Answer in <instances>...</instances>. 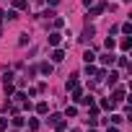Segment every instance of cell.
<instances>
[{
  "label": "cell",
  "instance_id": "cell-7",
  "mask_svg": "<svg viewBox=\"0 0 132 132\" xmlns=\"http://www.w3.org/2000/svg\"><path fill=\"white\" fill-rule=\"evenodd\" d=\"M122 96H124V88H119V91L114 93V101H122Z\"/></svg>",
  "mask_w": 132,
  "mask_h": 132
},
{
  "label": "cell",
  "instance_id": "cell-4",
  "mask_svg": "<svg viewBox=\"0 0 132 132\" xmlns=\"http://www.w3.org/2000/svg\"><path fill=\"white\" fill-rule=\"evenodd\" d=\"M49 44H60V34H49Z\"/></svg>",
  "mask_w": 132,
  "mask_h": 132
},
{
  "label": "cell",
  "instance_id": "cell-2",
  "mask_svg": "<svg viewBox=\"0 0 132 132\" xmlns=\"http://www.w3.org/2000/svg\"><path fill=\"white\" fill-rule=\"evenodd\" d=\"M101 62H104V65H114V54H109V52H106V54L101 57Z\"/></svg>",
  "mask_w": 132,
  "mask_h": 132
},
{
  "label": "cell",
  "instance_id": "cell-5",
  "mask_svg": "<svg viewBox=\"0 0 132 132\" xmlns=\"http://www.w3.org/2000/svg\"><path fill=\"white\" fill-rule=\"evenodd\" d=\"M13 8H26V0H13Z\"/></svg>",
  "mask_w": 132,
  "mask_h": 132
},
{
  "label": "cell",
  "instance_id": "cell-9",
  "mask_svg": "<svg viewBox=\"0 0 132 132\" xmlns=\"http://www.w3.org/2000/svg\"><path fill=\"white\" fill-rule=\"evenodd\" d=\"M91 3H93V0H86V5H91Z\"/></svg>",
  "mask_w": 132,
  "mask_h": 132
},
{
  "label": "cell",
  "instance_id": "cell-3",
  "mask_svg": "<svg viewBox=\"0 0 132 132\" xmlns=\"http://www.w3.org/2000/svg\"><path fill=\"white\" fill-rule=\"evenodd\" d=\"M83 60H86V62H88V65H91V62H93V60H96V54H93V52H91V49H88V52H86V54H83Z\"/></svg>",
  "mask_w": 132,
  "mask_h": 132
},
{
  "label": "cell",
  "instance_id": "cell-1",
  "mask_svg": "<svg viewBox=\"0 0 132 132\" xmlns=\"http://www.w3.org/2000/svg\"><path fill=\"white\" fill-rule=\"evenodd\" d=\"M52 60H54V62H62V60H65V52H62V49H54V52H52Z\"/></svg>",
  "mask_w": 132,
  "mask_h": 132
},
{
  "label": "cell",
  "instance_id": "cell-10",
  "mask_svg": "<svg viewBox=\"0 0 132 132\" xmlns=\"http://www.w3.org/2000/svg\"><path fill=\"white\" fill-rule=\"evenodd\" d=\"M57 132H62V129H57Z\"/></svg>",
  "mask_w": 132,
  "mask_h": 132
},
{
  "label": "cell",
  "instance_id": "cell-6",
  "mask_svg": "<svg viewBox=\"0 0 132 132\" xmlns=\"http://www.w3.org/2000/svg\"><path fill=\"white\" fill-rule=\"evenodd\" d=\"M42 73H44V75H49V73H52V65H49V62H47V65H42Z\"/></svg>",
  "mask_w": 132,
  "mask_h": 132
},
{
  "label": "cell",
  "instance_id": "cell-11",
  "mask_svg": "<svg viewBox=\"0 0 132 132\" xmlns=\"http://www.w3.org/2000/svg\"><path fill=\"white\" fill-rule=\"evenodd\" d=\"M91 132H93V129H91Z\"/></svg>",
  "mask_w": 132,
  "mask_h": 132
},
{
  "label": "cell",
  "instance_id": "cell-8",
  "mask_svg": "<svg viewBox=\"0 0 132 132\" xmlns=\"http://www.w3.org/2000/svg\"><path fill=\"white\" fill-rule=\"evenodd\" d=\"M106 132H119V129H117V127H109V129H106Z\"/></svg>",
  "mask_w": 132,
  "mask_h": 132
}]
</instances>
